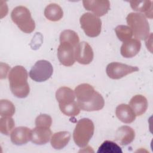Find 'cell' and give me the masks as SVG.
Wrapping results in <instances>:
<instances>
[{"instance_id":"cell-1","label":"cell","mask_w":153,"mask_h":153,"mask_svg":"<svg viewBox=\"0 0 153 153\" xmlns=\"http://www.w3.org/2000/svg\"><path fill=\"white\" fill-rule=\"evenodd\" d=\"M75 95L79 108L85 111H95L102 109L105 105L102 96L93 87L83 83L75 88Z\"/></svg>"},{"instance_id":"cell-2","label":"cell","mask_w":153,"mask_h":153,"mask_svg":"<svg viewBox=\"0 0 153 153\" xmlns=\"http://www.w3.org/2000/svg\"><path fill=\"white\" fill-rule=\"evenodd\" d=\"M27 72L22 66H16L10 71L8 79L13 94L18 98H25L29 93Z\"/></svg>"},{"instance_id":"cell-3","label":"cell","mask_w":153,"mask_h":153,"mask_svg":"<svg viewBox=\"0 0 153 153\" xmlns=\"http://www.w3.org/2000/svg\"><path fill=\"white\" fill-rule=\"evenodd\" d=\"M94 131V126L93 121L89 118H82L79 120L74 130L73 139L76 145L80 147L86 146Z\"/></svg>"},{"instance_id":"cell-4","label":"cell","mask_w":153,"mask_h":153,"mask_svg":"<svg viewBox=\"0 0 153 153\" xmlns=\"http://www.w3.org/2000/svg\"><path fill=\"white\" fill-rule=\"evenodd\" d=\"M126 20L136 39H145L148 37L149 25L143 14L130 13L127 16Z\"/></svg>"},{"instance_id":"cell-5","label":"cell","mask_w":153,"mask_h":153,"mask_svg":"<svg viewBox=\"0 0 153 153\" xmlns=\"http://www.w3.org/2000/svg\"><path fill=\"white\" fill-rule=\"evenodd\" d=\"M11 17L13 22L25 33H30L35 29V23L30 11L24 6L15 7L11 13Z\"/></svg>"},{"instance_id":"cell-6","label":"cell","mask_w":153,"mask_h":153,"mask_svg":"<svg viewBox=\"0 0 153 153\" xmlns=\"http://www.w3.org/2000/svg\"><path fill=\"white\" fill-rule=\"evenodd\" d=\"M79 22L81 28L88 36L96 37L100 33L102 21L95 14L85 13L81 16Z\"/></svg>"},{"instance_id":"cell-7","label":"cell","mask_w":153,"mask_h":153,"mask_svg":"<svg viewBox=\"0 0 153 153\" xmlns=\"http://www.w3.org/2000/svg\"><path fill=\"white\" fill-rule=\"evenodd\" d=\"M53 72V68L50 62L45 60H40L31 68L29 76L36 82H43L51 77Z\"/></svg>"},{"instance_id":"cell-8","label":"cell","mask_w":153,"mask_h":153,"mask_svg":"<svg viewBox=\"0 0 153 153\" xmlns=\"http://www.w3.org/2000/svg\"><path fill=\"white\" fill-rule=\"evenodd\" d=\"M137 66H133L119 62H112L108 64L106 68L108 76L114 79H120L126 75L138 71Z\"/></svg>"},{"instance_id":"cell-9","label":"cell","mask_w":153,"mask_h":153,"mask_svg":"<svg viewBox=\"0 0 153 153\" xmlns=\"http://www.w3.org/2000/svg\"><path fill=\"white\" fill-rule=\"evenodd\" d=\"M75 47L69 42H60L57 49V57L62 65L65 66H71L74 64Z\"/></svg>"},{"instance_id":"cell-10","label":"cell","mask_w":153,"mask_h":153,"mask_svg":"<svg viewBox=\"0 0 153 153\" xmlns=\"http://www.w3.org/2000/svg\"><path fill=\"white\" fill-rule=\"evenodd\" d=\"M93 51L91 46L85 41L79 43L75 49V60L80 64L88 65L93 59Z\"/></svg>"},{"instance_id":"cell-11","label":"cell","mask_w":153,"mask_h":153,"mask_svg":"<svg viewBox=\"0 0 153 153\" xmlns=\"http://www.w3.org/2000/svg\"><path fill=\"white\" fill-rule=\"evenodd\" d=\"M84 7L88 11H91L98 17L106 14L110 10V2L109 1L86 0L83 1Z\"/></svg>"},{"instance_id":"cell-12","label":"cell","mask_w":153,"mask_h":153,"mask_svg":"<svg viewBox=\"0 0 153 153\" xmlns=\"http://www.w3.org/2000/svg\"><path fill=\"white\" fill-rule=\"evenodd\" d=\"M31 131L30 128L23 126L15 128L10 134L12 143L16 145L27 143L31 139Z\"/></svg>"},{"instance_id":"cell-13","label":"cell","mask_w":153,"mask_h":153,"mask_svg":"<svg viewBox=\"0 0 153 153\" xmlns=\"http://www.w3.org/2000/svg\"><path fill=\"white\" fill-rule=\"evenodd\" d=\"M51 131L49 127L36 126L31 131L32 143L36 145H44L48 143L51 139Z\"/></svg>"},{"instance_id":"cell-14","label":"cell","mask_w":153,"mask_h":153,"mask_svg":"<svg viewBox=\"0 0 153 153\" xmlns=\"http://www.w3.org/2000/svg\"><path fill=\"white\" fill-rule=\"evenodd\" d=\"M140 48V41L136 38H131L123 42L120 49L121 54L125 58H131L139 52Z\"/></svg>"},{"instance_id":"cell-15","label":"cell","mask_w":153,"mask_h":153,"mask_svg":"<svg viewBox=\"0 0 153 153\" xmlns=\"http://www.w3.org/2000/svg\"><path fill=\"white\" fill-rule=\"evenodd\" d=\"M135 137L134 130L127 126H123L115 133V140L121 145H127L131 143Z\"/></svg>"},{"instance_id":"cell-16","label":"cell","mask_w":153,"mask_h":153,"mask_svg":"<svg viewBox=\"0 0 153 153\" xmlns=\"http://www.w3.org/2000/svg\"><path fill=\"white\" fill-rule=\"evenodd\" d=\"M115 114L121 121L126 124L133 123L136 118V115L131 107L124 103L117 106L115 109Z\"/></svg>"},{"instance_id":"cell-17","label":"cell","mask_w":153,"mask_h":153,"mask_svg":"<svg viewBox=\"0 0 153 153\" xmlns=\"http://www.w3.org/2000/svg\"><path fill=\"white\" fill-rule=\"evenodd\" d=\"M129 106L134 112L136 116H140L146 112L148 108V101L144 96L137 94L131 99Z\"/></svg>"},{"instance_id":"cell-18","label":"cell","mask_w":153,"mask_h":153,"mask_svg":"<svg viewBox=\"0 0 153 153\" xmlns=\"http://www.w3.org/2000/svg\"><path fill=\"white\" fill-rule=\"evenodd\" d=\"M71 136L70 133L66 131L56 132L51 137V145L56 149H62L68 145Z\"/></svg>"},{"instance_id":"cell-19","label":"cell","mask_w":153,"mask_h":153,"mask_svg":"<svg viewBox=\"0 0 153 153\" xmlns=\"http://www.w3.org/2000/svg\"><path fill=\"white\" fill-rule=\"evenodd\" d=\"M56 97L59 105H63L75 101V95L71 88L67 87H61L56 91Z\"/></svg>"},{"instance_id":"cell-20","label":"cell","mask_w":153,"mask_h":153,"mask_svg":"<svg viewBox=\"0 0 153 153\" xmlns=\"http://www.w3.org/2000/svg\"><path fill=\"white\" fill-rule=\"evenodd\" d=\"M63 15L62 8L57 4L52 3L48 5L44 10V16L45 17L52 22L60 20Z\"/></svg>"},{"instance_id":"cell-21","label":"cell","mask_w":153,"mask_h":153,"mask_svg":"<svg viewBox=\"0 0 153 153\" xmlns=\"http://www.w3.org/2000/svg\"><path fill=\"white\" fill-rule=\"evenodd\" d=\"M131 7L133 10L144 13L147 17L152 19V7L151 1H131Z\"/></svg>"},{"instance_id":"cell-22","label":"cell","mask_w":153,"mask_h":153,"mask_svg":"<svg viewBox=\"0 0 153 153\" xmlns=\"http://www.w3.org/2000/svg\"><path fill=\"white\" fill-rule=\"evenodd\" d=\"M79 38L78 34L72 30H65L60 33V42H66L76 47L79 43Z\"/></svg>"},{"instance_id":"cell-23","label":"cell","mask_w":153,"mask_h":153,"mask_svg":"<svg viewBox=\"0 0 153 153\" xmlns=\"http://www.w3.org/2000/svg\"><path fill=\"white\" fill-rule=\"evenodd\" d=\"M59 108L63 114L70 117L78 115L79 114L81 110L77 102L75 101L67 104L59 105Z\"/></svg>"},{"instance_id":"cell-24","label":"cell","mask_w":153,"mask_h":153,"mask_svg":"<svg viewBox=\"0 0 153 153\" xmlns=\"http://www.w3.org/2000/svg\"><path fill=\"white\" fill-rule=\"evenodd\" d=\"M121 148L116 143L105 140L99 146L97 153H122Z\"/></svg>"},{"instance_id":"cell-25","label":"cell","mask_w":153,"mask_h":153,"mask_svg":"<svg viewBox=\"0 0 153 153\" xmlns=\"http://www.w3.org/2000/svg\"><path fill=\"white\" fill-rule=\"evenodd\" d=\"M117 36L120 41L124 42L132 38L133 32L130 27L126 25H119L115 28Z\"/></svg>"},{"instance_id":"cell-26","label":"cell","mask_w":153,"mask_h":153,"mask_svg":"<svg viewBox=\"0 0 153 153\" xmlns=\"http://www.w3.org/2000/svg\"><path fill=\"white\" fill-rule=\"evenodd\" d=\"M15 113V106L8 100L2 99L0 101V115L1 117H12Z\"/></svg>"},{"instance_id":"cell-27","label":"cell","mask_w":153,"mask_h":153,"mask_svg":"<svg viewBox=\"0 0 153 153\" xmlns=\"http://www.w3.org/2000/svg\"><path fill=\"white\" fill-rule=\"evenodd\" d=\"M14 121L11 117H1L0 120V131L8 135L14 127Z\"/></svg>"},{"instance_id":"cell-28","label":"cell","mask_w":153,"mask_h":153,"mask_svg":"<svg viewBox=\"0 0 153 153\" xmlns=\"http://www.w3.org/2000/svg\"><path fill=\"white\" fill-rule=\"evenodd\" d=\"M52 124V118L47 114H41L35 120V125L37 127H50Z\"/></svg>"}]
</instances>
